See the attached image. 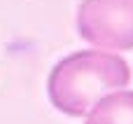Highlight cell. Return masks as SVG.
I'll return each instance as SVG.
<instances>
[{
  "label": "cell",
  "mask_w": 133,
  "mask_h": 124,
  "mask_svg": "<svg viewBox=\"0 0 133 124\" xmlns=\"http://www.w3.org/2000/svg\"><path fill=\"white\" fill-rule=\"evenodd\" d=\"M77 33L101 49H133V0H82Z\"/></svg>",
  "instance_id": "cell-2"
},
{
  "label": "cell",
  "mask_w": 133,
  "mask_h": 124,
  "mask_svg": "<svg viewBox=\"0 0 133 124\" xmlns=\"http://www.w3.org/2000/svg\"><path fill=\"white\" fill-rule=\"evenodd\" d=\"M87 124H133V91L119 89L103 96L87 113Z\"/></svg>",
  "instance_id": "cell-3"
},
{
  "label": "cell",
  "mask_w": 133,
  "mask_h": 124,
  "mask_svg": "<svg viewBox=\"0 0 133 124\" xmlns=\"http://www.w3.org/2000/svg\"><path fill=\"white\" fill-rule=\"evenodd\" d=\"M129 63L110 52H77L61 59L47 82L49 101L70 117H84L103 96L129 87Z\"/></svg>",
  "instance_id": "cell-1"
}]
</instances>
